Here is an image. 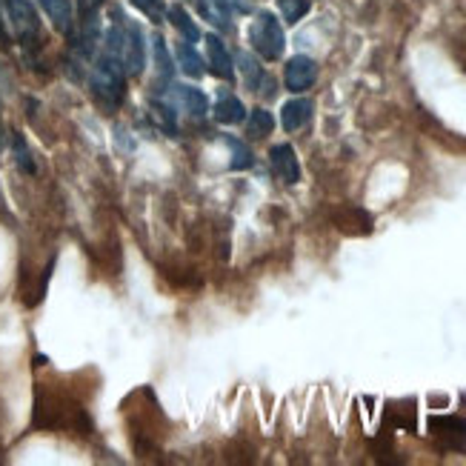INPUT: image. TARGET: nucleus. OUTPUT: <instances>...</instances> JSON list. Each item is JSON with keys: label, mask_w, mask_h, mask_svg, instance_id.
I'll return each instance as SVG.
<instances>
[{"label": "nucleus", "mask_w": 466, "mask_h": 466, "mask_svg": "<svg viewBox=\"0 0 466 466\" xmlns=\"http://www.w3.org/2000/svg\"><path fill=\"white\" fill-rule=\"evenodd\" d=\"M249 44H252V49L263 60H278L283 55L287 37H283V29H280L278 17L272 12H260L252 20V26H249Z\"/></svg>", "instance_id": "f03ea898"}, {"label": "nucleus", "mask_w": 466, "mask_h": 466, "mask_svg": "<svg viewBox=\"0 0 466 466\" xmlns=\"http://www.w3.org/2000/svg\"><path fill=\"white\" fill-rule=\"evenodd\" d=\"M0 4H6V0H0Z\"/></svg>", "instance_id": "a878e982"}, {"label": "nucleus", "mask_w": 466, "mask_h": 466, "mask_svg": "<svg viewBox=\"0 0 466 466\" xmlns=\"http://www.w3.org/2000/svg\"><path fill=\"white\" fill-rule=\"evenodd\" d=\"M207 57H209V66H212L215 77H220V80L235 77V60L218 35H207Z\"/></svg>", "instance_id": "423d86ee"}, {"label": "nucleus", "mask_w": 466, "mask_h": 466, "mask_svg": "<svg viewBox=\"0 0 466 466\" xmlns=\"http://www.w3.org/2000/svg\"><path fill=\"white\" fill-rule=\"evenodd\" d=\"M120 64H124L127 75H140L147 66V44H144V32L137 24L127 20L124 24V49H120Z\"/></svg>", "instance_id": "20e7f679"}, {"label": "nucleus", "mask_w": 466, "mask_h": 466, "mask_svg": "<svg viewBox=\"0 0 466 466\" xmlns=\"http://www.w3.org/2000/svg\"><path fill=\"white\" fill-rule=\"evenodd\" d=\"M92 95L104 109L115 112L120 104H124L127 95V69L117 57L112 55H100L97 64L92 69Z\"/></svg>", "instance_id": "f257e3e1"}, {"label": "nucleus", "mask_w": 466, "mask_h": 466, "mask_svg": "<svg viewBox=\"0 0 466 466\" xmlns=\"http://www.w3.org/2000/svg\"><path fill=\"white\" fill-rule=\"evenodd\" d=\"M152 49H155V66H157L160 84H169L172 75H175V66H172L169 52H167V40H164V37H155V40H152Z\"/></svg>", "instance_id": "f3484780"}, {"label": "nucleus", "mask_w": 466, "mask_h": 466, "mask_svg": "<svg viewBox=\"0 0 466 466\" xmlns=\"http://www.w3.org/2000/svg\"><path fill=\"white\" fill-rule=\"evenodd\" d=\"M269 160H272L275 175L283 180V184H298V180H300V167H298L295 149H292L289 144H278V147H272Z\"/></svg>", "instance_id": "6e6552de"}, {"label": "nucleus", "mask_w": 466, "mask_h": 466, "mask_svg": "<svg viewBox=\"0 0 466 466\" xmlns=\"http://www.w3.org/2000/svg\"><path fill=\"white\" fill-rule=\"evenodd\" d=\"M152 112H155V117L164 120L167 132H177V124H175V112H172L169 106H164V104H152Z\"/></svg>", "instance_id": "b1692460"}, {"label": "nucleus", "mask_w": 466, "mask_h": 466, "mask_svg": "<svg viewBox=\"0 0 466 466\" xmlns=\"http://www.w3.org/2000/svg\"><path fill=\"white\" fill-rule=\"evenodd\" d=\"M0 44H6V29H4V24H0Z\"/></svg>", "instance_id": "393cba45"}, {"label": "nucleus", "mask_w": 466, "mask_h": 466, "mask_svg": "<svg viewBox=\"0 0 466 466\" xmlns=\"http://www.w3.org/2000/svg\"><path fill=\"white\" fill-rule=\"evenodd\" d=\"M283 80H287V89L289 92H307L315 80H318V64L307 55H295L289 64H287V72H283Z\"/></svg>", "instance_id": "39448f33"}, {"label": "nucleus", "mask_w": 466, "mask_h": 466, "mask_svg": "<svg viewBox=\"0 0 466 466\" xmlns=\"http://www.w3.org/2000/svg\"><path fill=\"white\" fill-rule=\"evenodd\" d=\"M172 100H175V106H180L187 115L192 117H204L209 112V100L207 95L195 89V86H187V84H172Z\"/></svg>", "instance_id": "0eeeda50"}, {"label": "nucleus", "mask_w": 466, "mask_h": 466, "mask_svg": "<svg viewBox=\"0 0 466 466\" xmlns=\"http://www.w3.org/2000/svg\"><path fill=\"white\" fill-rule=\"evenodd\" d=\"M272 127H275L272 112H267V109H252V115L247 120V135L249 137H263V135L272 132Z\"/></svg>", "instance_id": "a211bd4d"}, {"label": "nucleus", "mask_w": 466, "mask_h": 466, "mask_svg": "<svg viewBox=\"0 0 466 466\" xmlns=\"http://www.w3.org/2000/svg\"><path fill=\"white\" fill-rule=\"evenodd\" d=\"M97 37H100V24H97V12L84 4L80 6V35H77V49L84 57H92L97 49Z\"/></svg>", "instance_id": "1a4fd4ad"}, {"label": "nucleus", "mask_w": 466, "mask_h": 466, "mask_svg": "<svg viewBox=\"0 0 466 466\" xmlns=\"http://www.w3.org/2000/svg\"><path fill=\"white\" fill-rule=\"evenodd\" d=\"M44 12L49 15V20L55 24L57 32L64 35H72V26H75V15H72V0H37Z\"/></svg>", "instance_id": "f8f14e48"}, {"label": "nucleus", "mask_w": 466, "mask_h": 466, "mask_svg": "<svg viewBox=\"0 0 466 466\" xmlns=\"http://www.w3.org/2000/svg\"><path fill=\"white\" fill-rule=\"evenodd\" d=\"M6 12H9V20H12V29L15 35L20 37V44L24 46H32L37 35H40V20H37V12L29 0H6Z\"/></svg>", "instance_id": "7ed1b4c3"}, {"label": "nucleus", "mask_w": 466, "mask_h": 466, "mask_svg": "<svg viewBox=\"0 0 466 466\" xmlns=\"http://www.w3.org/2000/svg\"><path fill=\"white\" fill-rule=\"evenodd\" d=\"M227 144H229V149H232V169H249V167L255 164L249 147H243L238 137H227Z\"/></svg>", "instance_id": "412c9836"}, {"label": "nucleus", "mask_w": 466, "mask_h": 466, "mask_svg": "<svg viewBox=\"0 0 466 466\" xmlns=\"http://www.w3.org/2000/svg\"><path fill=\"white\" fill-rule=\"evenodd\" d=\"M430 427L438 438H443V435H452L461 441L466 438V420H461V418H432Z\"/></svg>", "instance_id": "6ab92c4d"}, {"label": "nucleus", "mask_w": 466, "mask_h": 466, "mask_svg": "<svg viewBox=\"0 0 466 466\" xmlns=\"http://www.w3.org/2000/svg\"><path fill=\"white\" fill-rule=\"evenodd\" d=\"M215 117L220 120V124H240V120H243V104L235 95H229V92L218 95Z\"/></svg>", "instance_id": "ddd939ff"}, {"label": "nucleus", "mask_w": 466, "mask_h": 466, "mask_svg": "<svg viewBox=\"0 0 466 466\" xmlns=\"http://www.w3.org/2000/svg\"><path fill=\"white\" fill-rule=\"evenodd\" d=\"M307 12H309V0H280V15L287 24H298Z\"/></svg>", "instance_id": "4be33fe9"}, {"label": "nucleus", "mask_w": 466, "mask_h": 466, "mask_svg": "<svg viewBox=\"0 0 466 466\" xmlns=\"http://www.w3.org/2000/svg\"><path fill=\"white\" fill-rule=\"evenodd\" d=\"M169 24H172L180 35H184V40H189V44L200 40V32H198V26L192 24V17L187 15L184 6H172V9H169Z\"/></svg>", "instance_id": "dca6fc26"}, {"label": "nucleus", "mask_w": 466, "mask_h": 466, "mask_svg": "<svg viewBox=\"0 0 466 466\" xmlns=\"http://www.w3.org/2000/svg\"><path fill=\"white\" fill-rule=\"evenodd\" d=\"M12 152H15V160H17L20 172H26V175H35V172H37L35 160H32V152H29L26 140H24V135H17V132H15V137H12Z\"/></svg>", "instance_id": "aec40b11"}, {"label": "nucleus", "mask_w": 466, "mask_h": 466, "mask_svg": "<svg viewBox=\"0 0 466 466\" xmlns=\"http://www.w3.org/2000/svg\"><path fill=\"white\" fill-rule=\"evenodd\" d=\"M132 6L144 12L152 20V24H160V20H164V15H167L164 0H132Z\"/></svg>", "instance_id": "5701e85b"}, {"label": "nucleus", "mask_w": 466, "mask_h": 466, "mask_svg": "<svg viewBox=\"0 0 466 466\" xmlns=\"http://www.w3.org/2000/svg\"><path fill=\"white\" fill-rule=\"evenodd\" d=\"M195 4L207 24H212L215 29H229V20H232L229 0H195Z\"/></svg>", "instance_id": "9b49d317"}, {"label": "nucleus", "mask_w": 466, "mask_h": 466, "mask_svg": "<svg viewBox=\"0 0 466 466\" xmlns=\"http://www.w3.org/2000/svg\"><path fill=\"white\" fill-rule=\"evenodd\" d=\"M175 52H177V64H180V69H184L189 77H200V75L207 72V69H204V60H200V55L195 52V46L189 44V40H184V44H177Z\"/></svg>", "instance_id": "4468645a"}, {"label": "nucleus", "mask_w": 466, "mask_h": 466, "mask_svg": "<svg viewBox=\"0 0 466 466\" xmlns=\"http://www.w3.org/2000/svg\"><path fill=\"white\" fill-rule=\"evenodd\" d=\"M238 66L243 72V80H247V86L255 89V92H260V84L267 80V75H263V69L258 66V60L249 52H240L238 55Z\"/></svg>", "instance_id": "2eb2a0df"}, {"label": "nucleus", "mask_w": 466, "mask_h": 466, "mask_svg": "<svg viewBox=\"0 0 466 466\" xmlns=\"http://www.w3.org/2000/svg\"><path fill=\"white\" fill-rule=\"evenodd\" d=\"M312 100L307 97H295L289 100V104H283L280 109V124L287 132H298L300 127H307L309 124V117H312Z\"/></svg>", "instance_id": "9d476101"}]
</instances>
